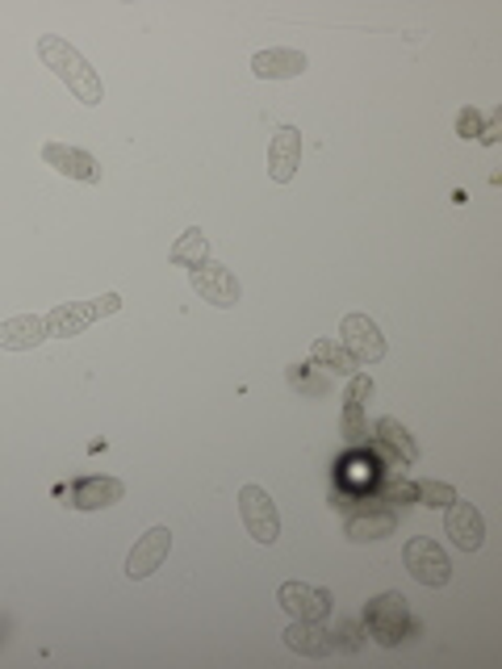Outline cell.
I'll return each instance as SVG.
<instances>
[{
	"label": "cell",
	"mask_w": 502,
	"mask_h": 669,
	"mask_svg": "<svg viewBox=\"0 0 502 669\" xmlns=\"http://www.w3.org/2000/svg\"><path fill=\"white\" fill-rule=\"evenodd\" d=\"M356 632H360V628H356V623H344V628H339V636H344V641H335V645H344L351 653V648L360 645V636H356Z\"/></svg>",
	"instance_id": "25"
},
{
	"label": "cell",
	"mask_w": 502,
	"mask_h": 669,
	"mask_svg": "<svg viewBox=\"0 0 502 669\" xmlns=\"http://www.w3.org/2000/svg\"><path fill=\"white\" fill-rule=\"evenodd\" d=\"M339 344L348 347V356L356 365H376V360H385V335H381V326L369 319V314H348L344 326H339Z\"/></svg>",
	"instance_id": "7"
},
{
	"label": "cell",
	"mask_w": 502,
	"mask_h": 669,
	"mask_svg": "<svg viewBox=\"0 0 502 669\" xmlns=\"http://www.w3.org/2000/svg\"><path fill=\"white\" fill-rule=\"evenodd\" d=\"M43 159H47L55 172L72 176V180H84V184H100V164L80 147H68V143H47L43 147Z\"/></svg>",
	"instance_id": "12"
},
{
	"label": "cell",
	"mask_w": 502,
	"mask_h": 669,
	"mask_svg": "<svg viewBox=\"0 0 502 669\" xmlns=\"http://www.w3.org/2000/svg\"><path fill=\"white\" fill-rule=\"evenodd\" d=\"M168 552H172V531H168V527H151L147 536L130 548V557H125V577H130V582L151 577V573L168 561Z\"/></svg>",
	"instance_id": "9"
},
{
	"label": "cell",
	"mask_w": 502,
	"mask_h": 669,
	"mask_svg": "<svg viewBox=\"0 0 502 669\" xmlns=\"http://www.w3.org/2000/svg\"><path fill=\"white\" fill-rule=\"evenodd\" d=\"M38 59H43L50 72L72 88L80 105H100V97H105L100 75L88 68V59H84L68 38H59V34H43V38H38Z\"/></svg>",
	"instance_id": "1"
},
{
	"label": "cell",
	"mask_w": 502,
	"mask_h": 669,
	"mask_svg": "<svg viewBox=\"0 0 502 669\" xmlns=\"http://www.w3.org/2000/svg\"><path fill=\"white\" fill-rule=\"evenodd\" d=\"M47 339V319L38 314H17L0 323V351H34Z\"/></svg>",
	"instance_id": "15"
},
{
	"label": "cell",
	"mask_w": 502,
	"mask_h": 669,
	"mask_svg": "<svg viewBox=\"0 0 502 669\" xmlns=\"http://www.w3.org/2000/svg\"><path fill=\"white\" fill-rule=\"evenodd\" d=\"M406 628H410V607H406V595H398V590H385V595L369 598V607H364V632L373 636L376 645H381V648L402 645Z\"/></svg>",
	"instance_id": "3"
},
{
	"label": "cell",
	"mask_w": 502,
	"mask_h": 669,
	"mask_svg": "<svg viewBox=\"0 0 502 669\" xmlns=\"http://www.w3.org/2000/svg\"><path fill=\"white\" fill-rule=\"evenodd\" d=\"M444 511H449V515H444V536H449L461 552H477L481 540H486V519H481V511H477L474 502H456V498H452Z\"/></svg>",
	"instance_id": "10"
},
{
	"label": "cell",
	"mask_w": 502,
	"mask_h": 669,
	"mask_svg": "<svg viewBox=\"0 0 502 669\" xmlns=\"http://www.w3.org/2000/svg\"><path fill=\"white\" fill-rule=\"evenodd\" d=\"M285 381H289V390H298V394H306V397H323V394H326V381H323V377L306 372L301 365L285 369Z\"/></svg>",
	"instance_id": "22"
},
{
	"label": "cell",
	"mask_w": 502,
	"mask_h": 669,
	"mask_svg": "<svg viewBox=\"0 0 502 669\" xmlns=\"http://www.w3.org/2000/svg\"><path fill=\"white\" fill-rule=\"evenodd\" d=\"M285 648L298 653V657H310V661H323V657L335 653V641H331V632H323L319 623L294 620L285 628Z\"/></svg>",
	"instance_id": "13"
},
{
	"label": "cell",
	"mask_w": 502,
	"mask_h": 669,
	"mask_svg": "<svg viewBox=\"0 0 502 669\" xmlns=\"http://www.w3.org/2000/svg\"><path fill=\"white\" fill-rule=\"evenodd\" d=\"M168 255H172V264H184V268H198V264H205V255H210V239H205V235H201L198 226H193V230H184V235L176 239Z\"/></svg>",
	"instance_id": "21"
},
{
	"label": "cell",
	"mask_w": 502,
	"mask_h": 669,
	"mask_svg": "<svg viewBox=\"0 0 502 669\" xmlns=\"http://www.w3.org/2000/svg\"><path fill=\"white\" fill-rule=\"evenodd\" d=\"M251 72L260 80H294V75L306 72V55L289 47H273V50H260L251 59Z\"/></svg>",
	"instance_id": "16"
},
{
	"label": "cell",
	"mask_w": 502,
	"mask_h": 669,
	"mask_svg": "<svg viewBox=\"0 0 502 669\" xmlns=\"http://www.w3.org/2000/svg\"><path fill=\"white\" fill-rule=\"evenodd\" d=\"M276 602L294 616V620H310L319 623L326 620V611H331V590H323V586H310V582H285L280 590H276Z\"/></svg>",
	"instance_id": "8"
},
{
	"label": "cell",
	"mask_w": 502,
	"mask_h": 669,
	"mask_svg": "<svg viewBox=\"0 0 502 669\" xmlns=\"http://www.w3.org/2000/svg\"><path fill=\"white\" fill-rule=\"evenodd\" d=\"M122 310V298L118 294H100L93 301H59L55 310L47 314V335L55 339H72V335H84L93 323L109 319Z\"/></svg>",
	"instance_id": "2"
},
{
	"label": "cell",
	"mask_w": 502,
	"mask_h": 669,
	"mask_svg": "<svg viewBox=\"0 0 502 669\" xmlns=\"http://www.w3.org/2000/svg\"><path fill=\"white\" fill-rule=\"evenodd\" d=\"M369 394H373V381L369 377H356L348 390V410H344V435H348L351 444H369V427L360 419V406H364Z\"/></svg>",
	"instance_id": "18"
},
{
	"label": "cell",
	"mask_w": 502,
	"mask_h": 669,
	"mask_svg": "<svg viewBox=\"0 0 502 669\" xmlns=\"http://www.w3.org/2000/svg\"><path fill=\"white\" fill-rule=\"evenodd\" d=\"M398 515L394 511H364V515H351L348 519V540L351 545H369V540H385L394 536Z\"/></svg>",
	"instance_id": "17"
},
{
	"label": "cell",
	"mask_w": 502,
	"mask_h": 669,
	"mask_svg": "<svg viewBox=\"0 0 502 669\" xmlns=\"http://www.w3.org/2000/svg\"><path fill=\"white\" fill-rule=\"evenodd\" d=\"M415 498H419L423 506H449L452 498H456V490H452L449 481H419V486H415Z\"/></svg>",
	"instance_id": "23"
},
{
	"label": "cell",
	"mask_w": 502,
	"mask_h": 669,
	"mask_svg": "<svg viewBox=\"0 0 502 669\" xmlns=\"http://www.w3.org/2000/svg\"><path fill=\"white\" fill-rule=\"evenodd\" d=\"M189 280H193V289L201 294V301H210V306H218V310H230V306H239V298H243L235 273L223 268V264H214V260L189 268Z\"/></svg>",
	"instance_id": "6"
},
{
	"label": "cell",
	"mask_w": 502,
	"mask_h": 669,
	"mask_svg": "<svg viewBox=\"0 0 502 669\" xmlns=\"http://www.w3.org/2000/svg\"><path fill=\"white\" fill-rule=\"evenodd\" d=\"M301 168V134L294 126H280L268 143V176L276 184H289Z\"/></svg>",
	"instance_id": "11"
},
{
	"label": "cell",
	"mask_w": 502,
	"mask_h": 669,
	"mask_svg": "<svg viewBox=\"0 0 502 669\" xmlns=\"http://www.w3.org/2000/svg\"><path fill=\"white\" fill-rule=\"evenodd\" d=\"M239 515H243V527H248V536L255 545H276V536H280V511H276V502L268 498V490L243 486L239 490Z\"/></svg>",
	"instance_id": "4"
},
{
	"label": "cell",
	"mask_w": 502,
	"mask_h": 669,
	"mask_svg": "<svg viewBox=\"0 0 502 669\" xmlns=\"http://www.w3.org/2000/svg\"><path fill=\"white\" fill-rule=\"evenodd\" d=\"M376 444L390 447V452H394V461H402V465H410V461L419 456V447H415V440H410V431H406L398 419L376 422Z\"/></svg>",
	"instance_id": "19"
},
{
	"label": "cell",
	"mask_w": 502,
	"mask_h": 669,
	"mask_svg": "<svg viewBox=\"0 0 502 669\" xmlns=\"http://www.w3.org/2000/svg\"><path fill=\"white\" fill-rule=\"evenodd\" d=\"M456 134H461V139H477V134H481L477 109H461V114H456Z\"/></svg>",
	"instance_id": "24"
},
{
	"label": "cell",
	"mask_w": 502,
	"mask_h": 669,
	"mask_svg": "<svg viewBox=\"0 0 502 669\" xmlns=\"http://www.w3.org/2000/svg\"><path fill=\"white\" fill-rule=\"evenodd\" d=\"M310 360H314L319 369L335 372V377H351V372H356V360L348 356V347L335 344V339H314V344H310Z\"/></svg>",
	"instance_id": "20"
},
{
	"label": "cell",
	"mask_w": 502,
	"mask_h": 669,
	"mask_svg": "<svg viewBox=\"0 0 502 669\" xmlns=\"http://www.w3.org/2000/svg\"><path fill=\"white\" fill-rule=\"evenodd\" d=\"M125 486L118 477H80L72 486V506L75 511H105L113 502H122Z\"/></svg>",
	"instance_id": "14"
},
{
	"label": "cell",
	"mask_w": 502,
	"mask_h": 669,
	"mask_svg": "<svg viewBox=\"0 0 502 669\" xmlns=\"http://www.w3.org/2000/svg\"><path fill=\"white\" fill-rule=\"evenodd\" d=\"M406 570H410V577H415L419 586H427V590L449 586V577H452L449 552L435 545V540H427V536H415V540L406 545Z\"/></svg>",
	"instance_id": "5"
}]
</instances>
